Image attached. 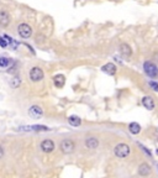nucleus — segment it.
<instances>
[{"instance_id":"7","label":"nucleus","mask_w":158,"mask_h":178,"mask_svg":"<svg viewBox=\"0 0 158 178\" xmlns=\"http://www.w3.org/2000/svg\"><path fill=\"white\" fill-rule=\"evenodd\" d=\"M41 150L46 153H50L55 150V142L52 140H45L41 142Z\"/></svg>"},{"instance_id":"13","label":"nucleus","mask_w":158,"mask_h":178,"mask_svg":"<svg viewBox=\"0 0 158 178\" xmlns=\"http://www.w3.org/2000/svg\"><path fill=\"white\" fill-rule=\"evenodd\" d=\"M142 104H143V107L146 109H148V110H152V109H155V102L153 99L151 97H145L142 99Z\"/></svg>"},{"instance_id":"16","label":"nucleus","mask_w":158,"mask_h":178,"mask_svg":"<svg viewBox=\"0 0 158 178\" xmlns=\"http://www.w3.org/2000/svg\"><path fill=\"white\" fill-rule=\"evenodd\" d=\"M129 130H130L131 134L136 135V134H138V132L141 131V126H140L137 123H131V124L129 125Z\"/></svg>"},{"instance_id":"17","label":"nucleus","mask_w":158,"mask_h":178,"mask_svg":"<svg viewBox=\"0 0 158 178\" xmlns=\"http://www.w3.org/2000/svg\"><path fill=\"white\" fill-rule=\"evenodd\" d=\"M10 61L9 58H6V57H0V67H3V68H6L9 64H10Z\"/></svg>"},{"instance_id":"22","label":"nucleus","mask_w":158,"mask_h":178,"mask_svg":"<svg viewBox=\"0 0 158 178\" xmlns=\"http://www.w3.org/2000/svg\"><path fill=\"white\" fill-rule=\"evenodd\" d=\"M157 168H158V167H157Z\"/></svg>"},{"instance_id":"15","label":"nucleus","mask_w":158,"mask_h":178,"mask_svg":"<svg viewBox=\"0 0 158 178\" xmlns=\"http://www.w3.org/2000/svg\"><path fill=\"white\" fill-rule=\"evenodd\" d=\"M68 123H69L72 126H79L82 124V120L79 119V116H76V115H72V116L68 118Z\"/></svg>"},{"instance_id":"1","label":"nucleus","mask_w":158,"mask_h":178,"mask_svg":"<svg viewBox=\"0 0 158 178\" xmlns=\"http://www.w3.org/2000/svg\"><path fill=\"white\" fill-rule=\"evenodd\" d=\"M131 152L130 150V146L126 145V144H119L115 146L114 149V153L116 157H119V158H126Z\"/></svg>"},{"instance_id":"3","label":"nucleus","mask_w":158,"mask_h":178,"mask_svg":"<svg viewBox=\"0 0 158 178\" xmlns=\"http://www.w3.org/2000/svg\"><path fill=\"white\" fill-rule=\"evenodd\" d=\"M143 69H145V73L148 77L151 78H156L158 76V68L155 63L152 62H145L143 63Z\"/></svg>"},{"instance_id":"5","label":"nucleus","mask_w":158,"mask_h":178,"mask_svg":"<svg viewBox=\"0 0 158 178\" xmlns=\"http://www.w3.org/2000/svg\"><path fill=\"white\" fill-rule=\"evenodd\" d=\"M43 71L40 67H32L30 71V79L32 82H40L43 79Z\"/></svg>"},{"instance_id":"11","label":"nucleus","mask_w":158,"mask_h":178,"mask_svg":"<svg viewBox=\"0 0 158 178\" xmlns=\"http://www.w3.org/2000/svg\"><path fill=\"white\" fill-rule=\"evenodd\" d=\"M85 146L88 149H98V146H99V140L96 137H88L85 140Z\"/></svg>"},{"instance_id":"2","label":"nucleus","mask_w":158,"mask_h":178,"mask_svg":"<svg viewBox=\"0 0 158 178\" xmlns=\"http://www.w3.org/2000/svg\"><path fill=\"white\" fill-rule=\"evenodd\" d=\"M17 32L21 39H29L32 35V29H31V26L29 24L22 22L17 26Z\"/></svg>"},{"instance_id":"14","label":"nucleus","mask_w":158,"mask_h":178,"mask_svg":"<svg viewBox=\"0 0 158 178\" xmlns=\"http://www.w3.org/2000/svg\"><path fill=\"white\" fill-rule=\"evenodd\" d=\"M53 82H55V85L57 88H62L63 85H64V83H66V78H64L63 74H57L53 78Z\"/></svg>"},{"instance_id":"8","label":"nucleus","mask_w":158,"mask_h":178,"mask_svg":"<svg viewBox=\"0 0 158 178\" xmlns=\"http://www.w3.org/2000/svg\"><path fill=\"white\" fill-rule=\"evenodd\" d=\"M29 114H30V116H32L35 119H38V118H41L42 115H43V110H42V108L38 107V105H32L30 108Z\"/></svg>"},{"instance_id":"9","label":"nucleus","mask_w":158,"mask_h":178,"mask_svg":"<svg viewBox=\"0 0 158 178\" xmlns=\"http://www.w3.org/2000/svg\"><path fill=\"white\" fill-rule=\"evenodd\" d=\"M119 50H120V53L125 58H129V57H131V55H132V50H131V47L127 43H121Z\"/></svg>"},{"instance_id":"20","label":"nucleus","mask_w":158,"mask_h":178,"mask_svg":"<svg viewBox=\"0 0 158 178\" xmlns=\"http://www.w3.org/2000/svg\"><path fill=\"white\" fill-rule=\"evenodd\" d=\"M0 46H1L3 48H5V47L8 46V42L4 40V37H0Z\"/></svg>"},{"instance_id":"19","label":"nucleus","mask_w":158,"mask_h":178,"mask_svg":"<svg viewBox=\"0 0 158 178\" xmlns=\"http://www.w3.org/2000/svg\"><path fill=\"white\" fill-rule=\"evenodd\" d=\"M150 85H151V88L153 89V90L158 92V83H156V82H150Z\"/></svg>"},{"instance_id":"21","label":"nucleus","mask_w":158,"mask_h":178,"mask_svg":"<svg viewBox=\"0 0 158 178\" xmlns=\"http://www.w3.org/2000/svg\"><path fill=\"white\" fill-rule=\"evenodd\" d=\"M3 156H4V150H3L1 146H0V158H1Z\"/></svg>"},{"instance_id":"4","label":"nucleus","mask_w":158,"mask_h":178,"mask_svg":"<svg viewBox=\"0 0 158 178\" xmlns=\"http://www.w3.org/2000/svg\"><path fill=\"white\" fill-rule=\"evenodd\" d=\"M74 149H76V145L69 139H66V140H63L61 142V151L63 153L69 155V153H72L73 151H74Z\"/></svg>"},{"instance_id":"12","label":"nucleus","mask_w":158,"mask_h":178,"mask_svg":"<svg viewBox=\"0 0 158 178\" xmlns=\"http://www.w3.org/2000/svg\"><path fill=\"white\" fill-rule=\"evenodd\" d=\"M151 173V167L148 163H141L138 167V174L140 176H148Z\"/></svg>"},{"instance_id":"18","label":"nucleus","mask_w":158,"mask_h":178,"mask_svg":"<svg viewBox=\"0 0 158 178\" xmlns=\"http://www.w3.org/2000/svg\"><path fill=\"white\" fill-rule=\"evenodd\" d=\"M20 83H21V81L17 77H15V78H13V79H11V82H10V85H11L13 88H17L20 85Z\"/></svg>"},{"instance_id":"6","label":"nucleus","mask_w":158,"mask_h":178,"mask_svg":"<svg viewBox=\"0 0 158 178\" xmlns=\"http://www.w3.org/2000/svg\"><path fill=\"white\" fill-rule=\"evenodd\" d=\"M10 21H11L10 14L6 10H1V11H0V26H1V27H6V26H9Z\"/></svg>"},{"instance_id":"10","label":"nucleus","mask_w":158,"mask_h":178,"mask_svg":"<svg viewBox=\"0 0 158 178\" xmlns=\"http://www.w3.org/2000/svg\"><path fill=\"white\" fill-rule=\"evenodd\" d=\"M116 69L117 68L114 63H106L105 66L101 67V71L104 73H106V74H109V76H114L115 73H116Z\"/></svg>"}]
</instances>
